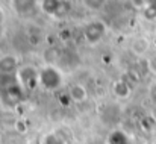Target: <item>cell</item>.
I'll use <instances>...</instances> for the list:
<instances>
[{
	"mask_svg": "<svg viewBox=\"0 0 156 144\" xmlns=\"http://www.w3.org/2000/svg\"><path fill=\"white\" fill-rule=\"evenodd\" d=\"M64 76L55 65H44L40 68V87L47 91H56L62 87Z\"/></svg>",
	"mask_w": 156,
	"mask_h": 144,
	"instance_id": "cell-1",
	"label": "cell"
},
{
	"mask_svg": "<svg viewBox=\"0 0 156 144\" xmlns=\"http://www.w3.org/2000/svg\"><path fill=\"white\" fill-rule=\"evenodd\" d=\"M15 81L20 84V87L26 91H32L37 87H40V68L34 65H23L15 73Z\"/></svg>",
	"mask_w": 156,
	"mask_h": 144,
	"instance_id": "cell-2",
	"label": "cell"
},
{
	"mask_svg": "<svg viewBox=\"0 0 156 144\" xmlns=\"http://www.w3.org/2000/svg\"><path fill=\"white\" fill-rule=\"evenodd\" d=\"M40 9L49 17L64 18L71 11V3L68 0H41Z\"/></svg>",
	"mask_w": 156,
	"mask_h": 144,
	"instance_id": "cell-3",
	"label": "cell"
},
{
	"mask_svg": "<svg viewBox=\"0 0 156 144\" xmlns=\"http://www.w3.org/2000/svg\"><path fill=\"white\" fill-rule=\"evenodd\" d=\"M106 24L102 20H93L83 26V38L88 44H97L106 35Z\"/></svg>",
	"mask_w": 156,
	"mask_h": 144,
	"instance_id": "cell-4",
	"label": "cell"
},
{
	"mask_svg": "<svg viewBox=\"0 0 156 144\" xmlns=\"http://www.w3.org/2000/svg\"><path fill=\"white\" fill-rule=\"evenodd\" d=\"M20 64L18 58L15 55H3L0 56V74L3 76H12L18 71Z\"/></svg>",
	"mask_w": 156,
	"mask_h": 144,
	"instance_id": "cell-5",
	"label": "cell"
},
{
	"mask_svg": "<svg viewBox=\"0 0 156 144\" xmlns=\"http://www.w3.org/2000/svg\"><path fill=\"white\" fill-rule=\"evenodd\" d=\"M150 50V41L146 37H135L130 41V52L135 56H144Z\"/></svg>",
	"mask_w": 156,
	"mask_h": 144,
	"instance_id": "cell-6",
	"label": "cell"
},
{
	"mask_svg": "<svg viewBox=\"0 0 156 144\" xmlns=\"http://www.w3.org/2000/svg\"><path fill=\"white\" fill-rule=\"evenodd\" d=\"M12 9L20 15L32 14L37 8V0H11Z\"/></svg>",
	"mask_w": 156,
	"mask_h": 144,
	"instance_id": "cell-7",
	"label": "cell"
},
{
	"mask_svg": "<svg viewBox=\"0 0 156 144\" xmlns=\"http://www.w3.org/2000/svg\"><path fill=\"white\" fill-rule=\"evenodd\" d=\"M112 91H114V94L118 97V99H127V97L130 96V93H132V87H130V84L123 77V79H118V81L114 82Z\"/></svg>",
	"mask_w": 156,
	"mask_h": 144,
	"instance_id": "cell-8",
	"label": "cell"
},
{
	"mask_svg": "<svg viewBox=\"0 0 156 144\" xmlns=\"http://www.w3.org/2000/svg\"><path fill=\"white\" fill-rule=\"evenodd\" d=\"M68 96H70V99H71L74 103H82V102H85V100L88 99V91H87V88H85L83 85L74 84V85L70 87Z\"/></svg>",
	"mask_w": 156,
	"mask_h": 144,
	"instance_id": "cell-9",
	"label": "cell"
},
{
	"mask_svg": "<svg viewBox=\"0 0 156 144\" xmlns=\"http://www.w3.org/2000/svg\"><path fill=\"white\" fill-rule=\"evenodd\" d=\"M108 144H129V138L123 131H114L108 137Z\"/></svg>",
	"mask_w": 156,
	"mask_h": 144,
	"instance_id": "cell-10",
	"label": "cell"
},
{
	"mask_svg": "<svg viewBox=\"0 0 156 144\" xmlns=\"http://www.w3.org/2000/svg\"><path fill=\"white\" fill-rule=\"evenodd\" d=\"M106 3H108V0H82V5L88 11H93V12L102 11L105 6H106Z\"/></svg>",
	"mask_w": 156,
	"mask_h": 144,
	"instance_id": "cell-11",
	"label": "cell"
},
{
	"mask_svg": "<svg viewBox=\"0 0 156 144\" xmlns=\"http://www.w3.org/2000/svg\"><path fill=\"white\" fill-rule=\"evenodd\" d=\"M59 53L56 49H47L44 53V59H46V65H55V62L58 61Z\"/></svg>",
	"mask_w": 156,
	"mask_h": 144,
	"instance_id": "cell-12",
	"label": "cell"
},
{
	"mask_svg": "<svg viewBox=\"0 0 156 144\" xmlns=\"http://www.w3.org/2000/svg\"><path fill=\"white\" fill-rule=\"evenodd\" d=\"M43 144H65V140H64L62 135H59V134H56V132H52V134L46 135Z\"/></svg>",
	"mask_w": 156,
	"mask_h": 144,
	"instance_id": "cell-13",
	"label": "cell"
},
{
	"mask_svg": "<svg viewBox=\"0 0 156 144\" xmlns=\"http://www.w3.org/2000/svg\"><path fill=\"white\" fill-rule=\"evenodd\" d=\"M143 15H144L146 20L155 21L156 20V6H153V5H146V6L143 8Z\"/></svg>",
	"mask_w": 156,
	"mask_h": 144,
	"instance_id": "cell-14",
	"label": "cell"
},
{
	"mask_svg": "<svg viewBox=\"0 0 156 144\" xmlns=\"http://www.w3.org/2000/svg\"><path fill=\"white\" fill-rule=\"evenodd\" d=\"M149 97H150V100L153 102L156 105V82L150 87V91H149Z\"/></svg>",
	"mask_w": 156,
	"mask_h": 144,
	"instance_id": "cell-15",
	"label": "cell"
},
{
	"mask_svg": "<svg viewBox=\"0 0 156 144\" xmlns=\"http://www.w3.org/2000/svg\"><path fill=\"white\" fill-rule=\"evenodd\" d=\"M149 70L153 71V73L156 74V56L155 58H152V59H149Z\"/></svg>",
	"mask_w": 156,
	"mask_h": 144,
	"instance_id": "cell-16",
	"label": "cell"
},
{
	"mask_svg": "<svg viewBox=\"0 0 156 144\" xmlns=\"http://www.w3.org/2000/svg\"><path fill=\"white\" fill-rule=\"evenodd\" d=\"M147 5H153V6H156V0H149Z\"/></svg>",
	"mask_w": 156,
	"mask_h": 144,
	"instance_id": "cell-17",
	"label": "cell"
},
{
	"mask_svg": "<svg viewBox=\"0 0 156 144\" xmlns=\"http://www.w3.org/2000/svg\"><path fill=\"white\" fill-rule=\"evenodd\" d=\"M2 23H3V12L0 11V24H2Z\"/></svg>",
	"mask_w": 156,
	"mask_h": 144,
	"instance_id": "cell-18",
	"label": "cell"
}]
</instances>
